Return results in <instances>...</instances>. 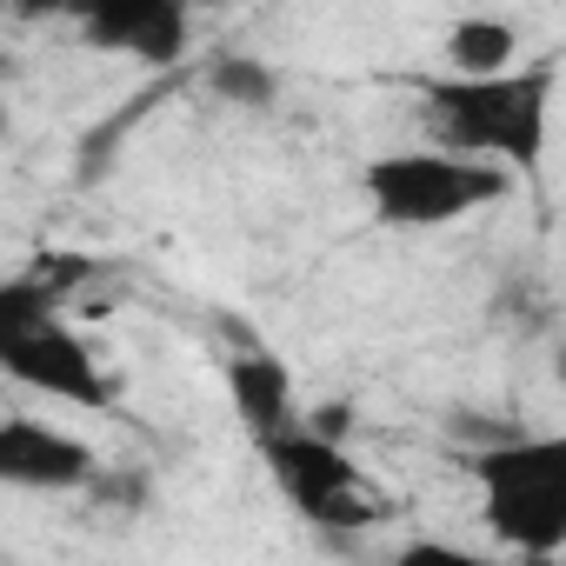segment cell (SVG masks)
I'll return each mask as SVG.
<instances>
[{
	"label": "cell",
	"instance_id": "cell-1",
	"mask_svg": "<svg viewBox=\"0 0 566 566\" xmlns=\"http://www.w3.org/2000/svg\"><path fill=\"white\" fill-rule=\"evenodd\" d=\"M420 120L440 140L433 154L453 160H486V167H539L546 147V101H553V61L493 74V81H413Z\"/></svg>",
	"mask_w": 566,
	"mask_h": 566
},
{
	"label": "cell",
	"instance_id": "cell-2",
	"mask_svg": "<svg viewBox=\"0 0 566 566\" xmlns=\"http://www.w3.org/2000/svg\"><path fill=\"white\" fill-rule=\"evenodd\" d=\"M480 513L500 546L553 559L566 546V440L559 433H506L473 453Z\"/></svg>",
	"mask_w": 566,
	"mask_h": 566
},
{
	"label": "cell",
	"instance_id": "cell-3",
	"mask_svg": "<svg viewBox=\"0 0 566 566\" xmlns=\"http://www.w3.org/2000/svg\"><path fill=\"white\" fill-rule=\"evenodd\" d=\"M360 193L374 207L380 227H453L493 200L513 193V174L506 167H486V160H453V154H380L360 167Z\"/></svg>",
	"mask_w": 566,
	"mask_h": 566
},
{
	"label": "cell",
	"instance_id": "cell-4",
	"mask_svg": "<svg viewBox=\"0 0 566 566\" xmlns=\"http://www.w3.org/2000/svg\"><path fill=\"white\" fill-rule=\"evenodd\" d=\"M253 447H260V467L280 486V500H287L301 520H314L321 533H354V526L380 520V500L367 493V473L340 440H321V433H307L294 420V427H280V433H266Z\"/></svg>",
	"mask_w": 566,
	"mask_h": 566
},
{
	"label": "cell",
	"instance_id": "cell-5",
	"mask_svg": "<svg viewBox=\"0 0 566 566\" xmlns=\"http://www.w3.org/2000/svg\"><path fill=\"white\" fill-rule=\"evenodd\" d=\"M0 374L48 394V400H67V407H87V413H107L114 407V380L101 374V360L81 347V334L67 321H41V327H21L0 340Z\"/></svg>",
	"mask_w": 566,
	"mask_h": 566
},
{
	"label": "cell",
	"instance_id": "cell-6",
	"mask_svg": "<svg viewBox=\"0 0 566 566\" xmlns=\"http://www.w3.org/2000/svg\"><path fill=\"white\" fill-rule=\"evenodd\" d=\"M94 473L101 467H94L87 440H74L61 427H41L28 413L0 420V486H21V493H74Z\"/></svg>",
	"mask_w": 566,
	"mask_h": 566
},
{
	"label": "cell",
	"instance_id": "cell-7",
	"mask_svg": "<svg viewBox=\"0 0 566 566\" xmlns=\"http://www.w3.org/2000/svg\"><path fill=\"white\" fill-rule=\"evenodd\" d=\"M81 34L107 54H134L140 67H174L187 54V8L174 0H107L81 14Z\"/></svg>",
	"mask_w": 566,
	"mask_h": 566
},
{
	"label": "cell",
	"instance_id": "cell-8",
	"mask_svg": "<svg viewBox=\"0 0 566 566\" xmlns=\"http://www.w3.org/2000/svg\"><path fill=\"white\" fill-rule=\"evenodd\" d=\"M227 400H233V413H240V427L253 433V440H266V433H280V427H294V374L280 367L266 347H240V354H227Z\"/></svg>",
	"mask_w": 566,
	"mask_h": 566
},
{
	"label": "cell",
	"instance_id": "cell-9",
	"mask_svg": "<svg viewBox=\"0 0 566 566\" xmlns=\"http://www.w3.org/2000/svg\"><path fill=\"white\" fill-rule=\"evenodd\" d=\"M440 54H447V81H493V74H513L520 34L493 14H467V21L447 28Z\"/></svg>",
	"mask_w": 566,
	"mask_h": 566
},
{
	"label": "cell",
	"instance_id": "cell-10",
	"mask_svg": "<svg viewBox=\"0 0 566 566\" xmlns=\"http://www.w3.org/2000/svg\"><path fill=\"white\" fill-rule=\"evenodd\" d=\"M207 87L227 101V107H273V94H280V81H273V67L266 61H253V54H213L207 61Z\"/></svg>",
	"mask_w": 566,
	"mask_h": 566
},
{
	"label": "cell",
	"instance_id": "cell-11",
	"mask_svg": "<svg viewBox=\"0 0 566 566\" xmlns=\"http://www.w3.org/2000/svg\"><path fill=\"white\" fill-rule=\"evenodd\" d=\"M387 566H486V559L467 546H447V539H407Z\"/></svg>",
	"mask_w": 566,
	"mask_h": 566
},
{
	"label": "cell",
	"instance_id": "cell-12",
	"mask_svg": "<svg viewBox=\"0 0 566 566\" xmlns=\"http://www.w3.org/2000/svg\"><path fill=\"white\" fill-rule=\"evenodd\" d=\"M0 134H8V114H0Z\"/></svg>",
	"mask_w": 566,
	"mask_h": 566
}]
</instances>
